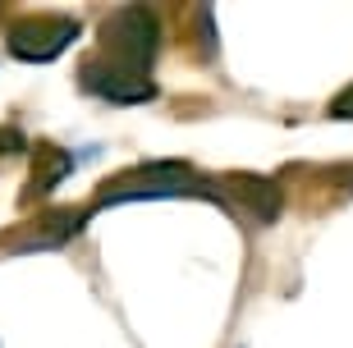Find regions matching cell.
Returning a JSON list of instances; mask_svg holds the SVG:
<instances>
[{
	"mask_svg": "<svg viewBox=\"0 0 353 348\" xmlns=\"http://www.w3.org/2000/svg\"><path fill=\"white\" fill-rule=\"evenodd\" d=\"M143 197H216V183H207L202 174H193L188 165L179 161H157V165H138V170H124L115 179H105L97 188V207H110V202H143Z\"/></svg>",
	"mask_w": 353,
	"mask_h": 348,
	"instance_id": "obj_1",
	"label": "cell"
},
{
	"mask_svg": "<svg viewBox=\"0 0 353 348\" xmlns=\"http://www.w3.org/2000/svg\"><path fill=\"white\" fill-rule=\"evenodd\" d=\"M97 41H101V65L129 69V74H147L152 78V60H157L161 46V28L147 10H115L97 28Z\"/></svg>",
	"mask_w": 353,
	"mask_h": 348,
	"instance_id": "obj_2",
	"label": "cell"
},
{
	"mask_svg": "<svg viewBox=\"0 0 353 348\" xmlns=\"http://www.w3.org/2000/svg\"><path fill=\"white\" fill-rule=\"evenodd\" d=\"M79 32L83 28L74 19H65V14L60 19L55 14H28V19H19L10 28V51L19 60H28V65H41V60H55L65 46H74Z\"/></svg>",
	"mask_w": 353,
	"mask_h": 348,
	"instance_id": "obj_3",
	"label": "cell"
},
{
	"mask_svg": "<svg viewBox=\"0 0 353 348\" xmlns=\"http://www.w3.org/2000/svg\"><path fill=\"white\" fill-rule=\"evenodd\" d=\"M79 83L88 92H97L101 101H115V105H138V101H152V96H157V83L147 74H129V69L101 65V60H88Z\"/></svg>",
	"mask_w": 353,
	"mask_h": 348,
	"instance_id": "obj_4",
	"label": "cell"
},
{
	"mask_svg": "<svg viewBox=\"0 0 353 348\" xmlns=\"http://www.w3.org/2000/svg\"><path fill=\"white\" fill-rule=\"evenodd\" d=\"M83 211H41L37 220L28 225H14V229L0 234V247L5 252H37V247H55L65 243L69 234H79Z\"/></svg>",
	"mask_w": 353,
	"mask_h": 348,
	"instance_id": "obj_5",
	"label": "cell"
},
{
	"mask_svg": "<svg viewBox=\"0 0 353 348\" xmlns=\"http://www.w3.org/2000/svg\"><path fill=\"white\" fill-rule=\"evenodd\" d=\"M216 197H230V202H239L243 211H252L257 220H275L280 216V207H285V188L275 179H262V174H221V183H216Z\"/></svg>",
	"mask_w": 353,
	"mask_h": 348,
	"instance_id": "obj_6",
	"label": "cell"
},
{
	"mask_svg": "<svg viewBox=\"0 0 353 348\" xmlns=\"http://www.w3.org/2000/svg\"><path fill=\"white\" fill-rule=\"evenodd\" d=\"M65 170H69V156H65V152H55V147H37V161H32V183H28V197L51 193L55 183L65 179Z\"/></svg>",
	"mask_w": 353,
	"mask_h": 348,
	"instance_id": "obj_7",
	"label": "cell"
},
{
	"mask_svg": "<svg viewBox=\"0 0 353 348\" xmlns=\"http://www.w3.org/2000/svg\"><path fill=\"white\" fill-rule=\"evenodd\" d=\"M330 115L335 119H353V88H344L335 101H330Z\"/></svg>",
	"mask_w": 353,
	"mask_h": 348,
	"instance_id": "obj_8",
	"label": "cell"
}]
</instances>
